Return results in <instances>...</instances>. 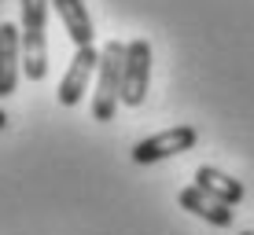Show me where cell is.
<instances>
[{"label":"cell","instance_id":"obj_2","mask_svg":"<svg viewBox=\"0 0 254 235\" xmlns=\"http://www.w3.org/2000/svg\"><path fill=\"white\" fill-rule=\"evenodd\" d=\"M122 70H126V45L111 41L100 51V70H96V92H92V118L115 121V110L122 103Z\"/></svg>","mask_w":254,"mask_h":235},{"label":"cell","instance_id":"obj_1","mask_svg":"<svg viewBox=\"0 0 254 235\" xmlns=\"http://www.w3.org/2000/svg\"><path fill=\"white\" fill-rule=\"evenodd\" d=\"M48 4L52 0H19L22 7V74L26 81H45L48 74V37H45V22H48Z\"/></svg>","mask_w":254,"mask_h":235},{"label":"cell","instance_id":"obj_6","mask_svg":"<svg viewBox=\"0 0 254 235\" xmlns=\"http://www.w3.org/2000/svg\"><path fill=\"white\" fill-rule=\"evenodd\" d=\"M22 77V33L19 26L0 22V99L15 95Z\"/></svg>","mask_w":254,"mask_h":235},{"label":"cell","instance_id":"obj_4","mask_svg":"<svg viewBox=\"0 0 254 235\" xmlns=\"http://www.w3.org/2000/svg\"><path fill=\"white\" fill-rule=\"evenodd\" d=\"M195 140H199V133L191 125H173V129H166V133H155V136H147V140H140L133 147V162L136 165L166 162V158H173V154L191 151Z\"/></svg>","mask_w":254,"mask_h":235},{"label":"cell","instance_id":"obj_8","mask_svg":"<svg viewBox=\"0 0 254 235\" xmlns=\"http://www.w3.org/2000/svg\"><path fill=\"white\" fill-rule=\"evenodd\" d=\"M52 7H56V15L63 19L70 41H74L77 48H89L96 30H92V19L89 11H85V0H52Z\"/></svg>","mask_w":254,"mask_h":235},{"label":"cell","instance_id":"obj_10","mask_svg":"<svg viewBox=\"0 0 254 235\" xmlns=\"http://www.w3.org/2000/svg\"><path fill=\"white\" fill-rule=\"evenodd\" d=\"M4 125H7V114H4V110H0V133H4Z\"/></svg>","mask_w":254,"mask_h":235},{"label":"cell","instance_id":"obj_7","mask_svg":"<svg viewBox=\"0 0 254 235\" xmlns=\"http://www.w3.org/2000/svg\"><path fill=\"white\" fill-rule=\"evenodd\" d=\"M177 202H181V210L203 217V221H210L214 228H229V224H232V206H225L221 198H214L210 191H203L199 184L185 188V191L177 195Z\"/></svg>","mask_w":254,"mask_h":235},{"label":"cell","instance_id":"obj_11","mask_svg":"<svg viewBox=\"0 0 254 235\" xmlns=\"http://www.w3.org/2000/svg\"><path fill=\"white\" fill-rule=\"evenodd\" d=\"M240 235H254V232H240Z\"/></svg>","mask_w":254,"mask_h":235},{"label":"cell","instance_id":"obj_3","mask_svg":"<svg viewBox=\"0 0 254 235\" xmlns=\"http://www.w3.org/2000/svg\"><path fill=\"white\" fill-rule=\"evenodd\" d=\"M151 85V45L144 37L126 45V70H122V103L126 107H140Z\"/></svg>","mask_w":254,"mask_h":235},{"label":"cell","instance_id":"obj_9","mask_svg":"<svg viewBox=\"0 0 254 235\" xmlns=\"http://www.w3.org/2000/svg\"><path fill=\"white\" fill-rule=\"evenodd\" d=\"M195 184L203 191H210L214 198H221L225 206L243 202V184H240V180H232L229 173L214 169V165H199V169H195Z\"/></svg>","mask_w":254,"mask_h":235},{"label":"cell","instance_id":"obj_5","mask_svg":"<svg viewBox=\"0 0 254 235\" xmlns=\"http://www.w3.org/2000/svg\"><path fill=\"white\" fill-rule=\"evenodd\" d=\"M96 70H100V51L92 45L77 48L74 59H70V66H66V74H63V81H59V92H56L59 103H63V107H77V103L85 99V89H89Z\"/></svg>","mask_w":254,"mask_h":235}]
</instances>
